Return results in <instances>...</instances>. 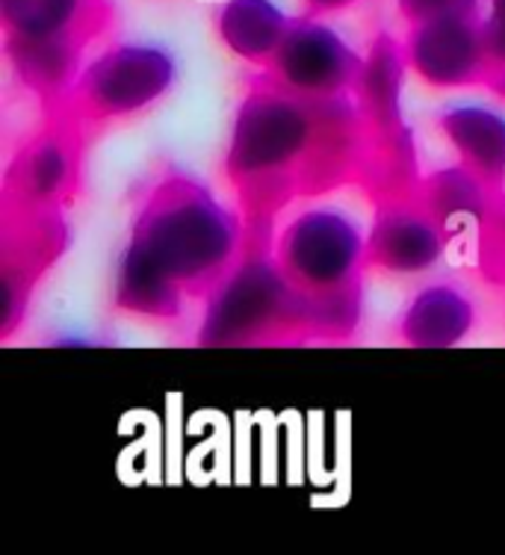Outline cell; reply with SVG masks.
Listing matches in <instances>:
<instances>
[{
	"label": "cell",
	"mask_w": 505,
	"mask_h": 555,
	"mask_svg": "<svg viewBox=\"0 0 505 555\" xmlns=\"http://www.w3.org/2000/svg\"><path fill=\"white\" fill-rule=\"evenodd\" d=\"M417 190L378 202L376 219L366 234L370 269L390 275H419L443 257L446 224L431 214Z\"/></svg>",
	"instance_id": "30bf717a"
},
{
	"label": "cell",
	"mask_w": 505,
	"mask_h": 555,
	"mask_svg": "<svg viewBox=\"0 0 505 555\" xmlns=\"http://www.w3.org/2000/svg\"><path fill=\"white\" fill-rule=\"evenodd\" d=\"M290 15L275 0H225L216 12V33L228 51L251 65L267 68L279 51Z\"/></svg>",
	"instance_id": "5bb4252c"
},
{
	"label": "cell",
	"mask_w": 505,
	"mask_h": 555,
	"mask_svg": "<svg viewBox=\"0 0 505 555\" xmlns=\"http://www.w3.org/2000/svg\"><path fill=\"white\" fill-rule=\"evenodd\" d=\"M476 308L455 284H431L409 301L399 317V340L411 349H450L474 332Z\"/></svg>",
	"instance_id": "7c38bea8"
},
{
	"label": "cell",
	"mask_w": 505,
	"mask_h": 555,
	"mask_svg": "<svg viewBox=\"0 0 505 555\" xmlns=\"http://www.w3.org/2000/svg\"><path fill=\"white\" fill-rule=\"evenodd\" d=\"M402 22L414 27L438 18H479L484 15V0H397Z\"/></svg>",
	"instance_id": "9a60e30c"
},
{
	"label": "cell",
	"mask_w": 505,
	"mask_h": 555,
	"mask_svg": "<svg viewBox=\"0 0 505 555\" xmlns=\"http://www.w3.org/2000/svg\"><path fill=\"white\" fill-rule=\"evenodd\" d=\"M313 340L308 305L281 272L269 243H246V255L207 299L198 346H299Z\"/></svg>",
	"instance_id": "277c9868"
},
{
	"label": "cell",
	"mask_w": 505,
	"mask_h": 555,
	"mask_svg": "<svg viewBox=\"0 0 505 555\" xmlns=\"http://www.w3.org/2000/svg\"><path fill=\"white\" fill-rule=\"evenodd\" d=\"M272 251L308 305L313 340H349L361 322L370 269L361 224L337 207H311L281 231Z\"/></svg>",
	"instance_id": "3957f363"
},
{
	"label": "cell",
	"mask_w": 505,
	"mask_h": 555,
	"mask_svg": "<svg viewBox=\"0 0 505 555\" xmlns=\"http://www.w3.org/2000/svg\"><path fill=\"white\" fill-rule=\"evenodd\" d=\"M409 68L431 89L488 86L494 65L479 18H438L405 30Z\"/></svg>",
	"instance_id": "9c48e42d"
},
{
	"label": "cell",
	"mask_w": 505,
	"mask_h": 555,
	"mask_svg": "<svg viewBox=\"0 0 505 555\" xmlns=\"http://www.w3.org/2000/svg\"><path fill=\"white\" fill-rule=\"evenodd\" d=\"M443 137L458 151L462 166L474 171L500 198L505 190V116L488 107H452L441 113Z\"/></svg>",
	"instance_id": "4fadbf2b"
},
{
	"label": "cell",
	"mask_w": 505,
	"mask_h": 555,
	"mask_svg": "<svg viewBox=\"0 0 505 555\" xmlns=\"http://www.w3.org/2000/svg\"><path fill=\"white\" fill-rule=\"evenodd\" d=\"M44 125L7 166L0 204L24 210H63L83 181V125L68 109L44 113Z\"/></svg>",
	"instance_id": "8992f818"
},
{
	"label": "cell",
	"mask_w": 505,
	"mask_h": 555,
	"mask_svg": "<svg viewBox=\"0 0 505 555\" xmlns=\"http://www.w3.org/2000/svg\"><path fill=\"white\" fill-rule=\"evenodd\" d=\"M174 83L178 60L166 44L121 42L83 65L63 109L83 128L121 121L160 104Z\"/></svg>",
	"instance_id": "5b68a950"
},
{
	"label": "cell",
	"mask_w": 505,
	"mask_h": 555,
	"mask_svg": "<svg viewBox=\"0 0 505 555\" xmlns=\"http://www.w3.org/2000/svg\"><path fill=\"white\" fill-rule=\"evenodd\" d=\"M243 214L190 171L166 169L142 193L116 275V305L145 320H178L207 301L246 255Z\"/></svg>",
	"instance_id": "7a4b0ae2"
},
{
	"label": "cell",
	"mask_w": 505,
	"mask_h": 555,
	"mask_svg": "<svg viewBox=\"0 0 505 555\" xmlns=\"http://www.w3.org/2000/svg\"><path fill=\"white\" fill-rule=\"evenodd\" d=\"M246 222V243H269L296 198L344 183L373 186V142L355 98H301L260 68L239 101L222 160Z\"/></svg>",
	"instance_id": "6da1fadb"
},
{
	"label": "cell",
	"mask_w": 505,
	"mask_h": 555,
	"mask_svg": "<svg viewBox=\"0 0 505 555\" xmlns=\"http://www.w3.org/2000/svg\"><path fill=\"white\" fill-rule=\"evenodd\" d=\"M65 248L68 224L63 210H24L0 204V340H10L22 325L39 281L65 255Z\"/></svg>",
	"instance_id": "52a82bcc"
},
{
	"label": "cell",
	"mask_w": 505,
	"mask_h": 555,
	"mask_svg": "<svg viewBox=\"0 0 505 555\" xmlns=\"http://www.w3.org/2000/svg\"><path fill=\"white\" fill-rule=\"evenodd\" d=\"M263 72L301 98H355L364 56L316 15H299Z\"/></svg>",
	"instance_id": "ba28073f"
},
{
	"label": "cell",
	"mask_w": 505,
	"mask_h": 555,
	"mask_svg": "<svg viewBox=\"0 0 505 555\" xmlns=\"http://www.w3.org/2000/svg\"><path fill=\"white\" fill-rule=\"evenodd\" d=\"M484 18L505 27V0H484Z\"/></svg>",
	"instance_id": "e0dca14e"
},
{
	"label": "cell",
	"mask_w": 505,
	"mask_h": 555,
	"mask_svg": "<svg viewBox=\"0 0 505 555\" xmlns=\"http://www.w3.org/2000/svg\"><path fill=\"white\" fill-rule=\"evenodd\" d=\"M0 18L7 39L92 44L116 22L113 0H0Z\"/></svg>",
	"instance_id": "8fae6325"
},
{
	"label": "cell",
	"mask_w": 505,
	"mask_h": 555,
	"mask_svg": "<svg viewBox=\"0 0 505 555\" xmlns=\"http://www.w3.org/2000/svg\"><path fill=\"white\" fill-rule=\"evenodd\" d=\"M358 3H361V0H305V7H308V15H316V18L352 10V7H358Z\"/></svg>",
	"instance_id": "2e32d148"
}]
</instances>
